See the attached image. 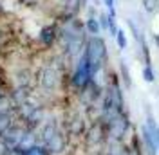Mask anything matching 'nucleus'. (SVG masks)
<instances>
[{
    "label": "nucleus",
    "mask_w": 159,
    "mask_h": 155,
    "mask_svg": "<svg viewBox=\"0 0 159 155\" xmlns=\"http://www.w3.org/2000/svg\"><path fill=\"white\" fill-rule=\"evenodd\" d=\"M83 54H85V58H87V61H89V65H90V70H92V74L96 78V74L107 63V45H105L103 38H99V36L87 38Z\"/></svg>",
    "instance_id": "nucleus-1"
},
{
    "label": "nucleus",
    "mask_w": 159,
    "mask_h": 155,
    "mask_svg": "<svg viewBox=\"0 0 159 155\" xmlns=\"http://www.w3.org/2000/svg\"><path fill=\"white\" fill-rule=\"evenodd\" d=\"M92 79H94V74L90 70V65L87 61V58H85V54L81 52V56L74 61V69H72V72L69 76V83L74 90L81 92Z\"/></svg>",
    "instance_id": "nucleus-2"
},
{
    "label": "nucleus",
    "mask_w": 159,
    "mask_h": 155,
    "mask_svg": "<svg viewBox=\"0 0 159 155\" xmlns=\"http://www.w3.org/2000/svg\"><path fill=\"white\" fill-rule=\"evenodd\" d=\"M34 78H36L38 88H42L45 94H49V92H54L58 88V85L61 83V70L58 69L56 63L54 65L52 63H47V65H43L34 74Z\"/></svg>",
    "instance_id": "nucleus-3"
},
{
    "label": "nucleus",
    "mask_w": 159,
    "mask_h": 155,
    "mask_svg": "<svg viewBox=\"0 0 159 155\" xmlns=\"http://www.w3.org/2000/svg\"><path fill=\"white\" fill-rule=\"evenodd\" d=\"M27 132H29L27 126L22 125L20 121H15V123L0 135V141L7 146L9 152H13V150H18L20 148V144H22V141H24V137H25Z\"/></svg>",
    "instance_id": "nucleus-4"
},
{
    "label": "nucleus",
    "mask_w": 159,
    "mask_h": 155,
    "mask_svg": "<svg viewBox=\"0 0 159 155\" xmlns=\"http://www.w3.org/2000/svg\"><path fill=\"white\" fill-rule=\"evenodd\" d=\"M58 42V24H45L38 33V43L43 49H51Z\"/></svg>",
    "instance_id": "nucleus-5"
},
{
    "label": "nucleus",
    "mask_w": 159,
    "mask_h": 155,
    "mask_svg": "<svg viewBox=\"0 0 159 155\" xmlns=\"http://www.w3.org/2000/svg\"><path fill=\"white\" fill-rule=\"evenodd\" d=\"M16 121L15 108H0V135Z\"/></svg>",
    "instance_id": "nucleus-6"
},
{
    "label": "nucleus",
    "mask_w": 159,
    "mask_h": 155,
    "mask_svg": "<svg viewBox=\"0 0 159 155\" xmlns=\"http://www.w3.org/2000/svg\"><path fill=\"white\" fill-rule=\"evenodd\" d=\"M9 90H11V83H9V78H7V72L0 65V99H6Z\"/></svg>",
    "instance_id": "nucleus-7"
},
{
    "label": "nucleus",
    "mask_w": 159,
    "mask_h": 155,
    "mask_svg": "<svg viewBox=\"0 0 159 155\" xmlns=\"http://www.w3.org/2000/svg\"><path fill=\"white\" fill-rule=\"evenodd\" d=\"M85 31L89 33L90 36H99L101 27H99L98 16H89V18L85 20Z\"/></svg>",
    "instance_id": "nucleus-8"
},
{
    "label": "nucleus",
    "mask_w": 159,
    "mask_h": 155,
    "mask_svg": "<svg viewBox=\"0 0 159 155\" xmlns=\"http://www.w3.org/2000/svg\"><path fill=\"white\" fill-rule=\"evenodd\" d=\"M20 153H22V155H51V152L43 144H42V143H36V144L29 146L27 150L20 152Z\"/></svg>",
    "instance_id": "nucleus-9"
},
{
    "label": "nucleus",
    "mask_w": 159,
    "mask_h": 155,
    "mask_svg": "<svg viewBox=\"0 0 159 155\" xmlns=\"http://www.w3.org/2000/svg\"><path fill=\"white\" fill-rule=\"evenodd\" d=\"M114 38H116V43H118V47L121 49V51L127 49V43H129V42H127V34H125L123 29H118V34H116Z\"/></svg>",
    "instance_id": "nucleus-10"
},
{
    "label": "nucleus",
    "mask_w": 159,
    "mask_h": 155,
    "mask_svg": "<svg viewBox=\"0 0 159 155\" xmlns=\"http://www.w3.org/2000/svg\"><path fill=\"white\" fill-rule=\"evenodd\" d=\"M143 79H145L147 83H154L156 74H154V69H152V65H145V67H143Z\"/></svg>",
    "instance_id": "nucleus-11"
},
{
    "label": "nucleus",
    "mask_w": 159,
    "mask_h": 155,
    "mask_svg": "<svg viewBox=\"0 0 159 155\" xmlns=\"http://www.w3.org/2000/svg\"><path fill=\"white\" fill-rule=\"evenodd\" d=\"M103 6L109 9V16L116 18V0H103Z\"/></svg>",
    "instance_id": "nucleus-12"
},
{
    "label": "nucleus",
    "mask_w": 159,
    "mask_h": 155,
    "mask_svg": "<svg viewBox=\"0 0 159 155\" xmlns=\"http://www.w3.org/2000/svg\"><path fill=\"white\" fill-rule=\"evenodd\" d=\"M98 22H99V27H101V31H109V15L99 13V15H98Z\"/></svg>",
    "instance_id": "nucleus-13"
},
{
    "label": "nucleus",
    "mask_w": 159,
    "mask_h": 155,
    "mask_svg": "<svg viewBox=\"0 0 159 155\" xmlns=\"http://www.w3.org/2000/svg\"><path fill=\"white\" fill-rule=\"evenodd\" d=\"M143 6H145V9L148 11V13H152L159 6V0H143Z\"/></svg>",
    "instance_id": "nucleus-14"
},
{
    "label": "nucleus",
    "mask_w": 159,
    "mask_h": 155,
    "mask_svg": "<svg viewBox=\"0 0 159 155\" xmlns=\"http://www.w3.org/2000/svg\"><path fill=\"white\" fill-rule=\"evenodd\" d=\"M156 141H157V150H159V125H157V130H156Z\"/></svg>",
    "instance_id": "nucleus-15"
},
{
    "label": "nucleus",
    "mask_w": 159,
    "mask_h": 155,
    "mask_svg": "<svg viewBox=\"0 0 159 155\" xmlns=\"http://www.w3.org/2000/svg\"><path fill=\"white\" fill-rule=\"evenodd\" d=\"M156 43H157V45H159V36H156Z\"/></svg>",
    "instance_id": "nucleus-16"
},
{
    "label": "nucleus",
    "mask_w": 159,
    "mask_h": 155,
    "mask_svg": "<svg viewBox=\"0 0 159 155\" xmlns=\"http://www.w3.org/2000/svg\"><path fill=\"white\" fill-rule=\"evenodd\" d=\"M65 2H67V0H61V6H63V4H65Z\"/></svg>",
    "instance_id": "nucleus-17"
}]
</instances>
